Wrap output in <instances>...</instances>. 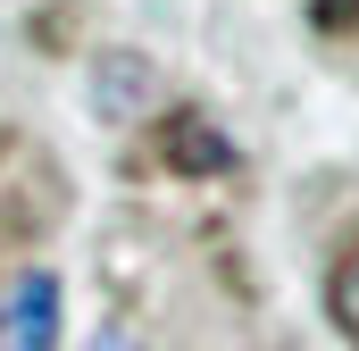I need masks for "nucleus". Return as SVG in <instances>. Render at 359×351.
Wrapping results in <instances>:
<instances>
[{
    "label": "nucleus",
    "instance_id": "nucleus-1",
    "mask_svg": "<svg viewBox=\"0 0 359 351\" xmlns=\"http://www.w3.org/2000/svg\"><path fill=\"white\" fill-rule=\"evenodd\" d=\"M0 335L17 351H59V276L50 267H25L0 301Z\"/></svg>",
    "mask_w": 359,
    "mask_h": 351
},
{
    "label": "nucleus",
    "instance_id": "nucleus-2",
    "mask_svg": "<svg viewBox=\"0 0 359 351\" xmlns=\"http://www.w3.org/2000/svg\"><path fill=\"white\" fill-rule=\"evenodd\" d=\"M159 159L184 168V176H217V168H234V143H226L201 109H176V117L159 126Z\"/></svg>",
    "mask_w": 359,
    "mask_h": 351
},
{
    "label": "nucleus",
    "instance_id": "nucleus-3",
    "mask_svg": "<svg viewBox=\"0 0 359 351\" xmlns=\"http://www.w3.org/2000/svg\"><path fill=\"white\" fill-rule=\"evenodd\" d=\"M326 310H334V326L359 343V234L343 243V260H334V276H326Z\"/></svg>",
    "mask_w": 359,
    "mask_h": 351
},
{
    "label": "nucleus",
    "instance_id": "nucleus-4",
    "mask_svg": "<svg viewBox=\"0 0 359 351\" xmlns=\"http://www.w3.org/2000/svg\"><path fill=\"white\" fill-rule=\"evenodd\" d=\"M318 25H359V0H318Z\"/></svg>",
    "mask_w": 359,
    "mask_h": 351
},
{
    "label": "nucleus",
    "instance_id": "nucleus-5",
    "mask_svg": "<svg viewBox=\"0 0 359 351\" xmlns=\"http://www.w3.org/2000/svg\"><path fill=\"white\" fill-rule=\"evenodd\" d=\"M100 351H126V335H100Z\"/></svg>",
    "mask_w": 359,
    "mask_h": 351
}]
</instances>
